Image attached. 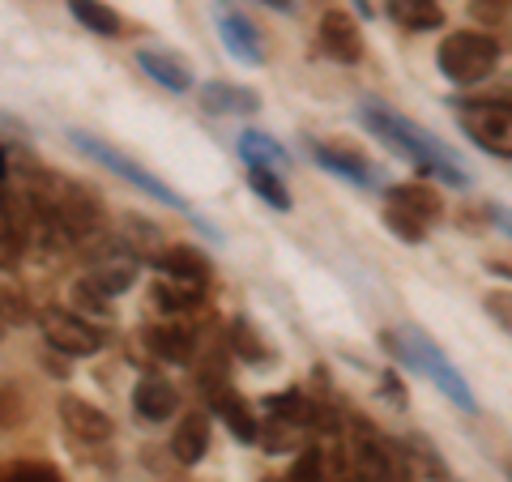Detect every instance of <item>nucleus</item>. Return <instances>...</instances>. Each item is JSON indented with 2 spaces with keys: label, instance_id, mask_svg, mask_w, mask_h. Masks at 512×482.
Wrapping results in <instances>:
<instances>
[{
  "label": "nucleus",
  "instance_id": "nucleus-30",
  "mask_svg": "<svg viewBox=\"0 0 512 482\" xmlns=\"http://www.w3.org/2000/svg\"><path fill=\"white\" fill-rule=\"evenodd\" d=\"M325 478V465H320V448H303V453L295 457L291 474H286V482H320Z\"/></svg>",
  "mask_w": 512,
  "mask_h": 482
},
{
  "label": "nucleus",
  "instance_id": "nucleus-10",
  "mask_svg": "<svg viewBox=\"0 0 512 482\" xmlns=\"http://www.w3.org/2000/svg\"><path fill=\"white\" fill-rule=\"evenodd\" d=\"M320 52L338 64H359L363 60V35L359 22L346 9H325L320 13Z\"/></svg>",
  "mask_w": 512,
  "mask_h": 482
},
{
  "label": "nucleus",
  "instance_id": "nucleus-22",
  "mask_svg": "<svg viewBox=\"0 0 512 482\" xmlns=\"http://www.w3.org/2000/svg\"><path fill=\"white\" fill-rule=\"evenodd\" d=\"M150 337V350L158 359H167V363H188L192 359V350H197V337H192L188 325H158L146 333Z\"/></svg>",
  "mask_w": 512,
  "mask_h": 482
},
{
  "label": "nucleus",
  "instance_id": "nucleus-15",
  "mask_svg": "<svg viewBox=\"0 0 512 482\" xmlns=\"http://www.w3.org/2000/svg\"><path fill=\"white\" fill-rule=\"evenodd\" d=\"M171 453H175V461H180V465H201L205 453H210V414L188 410L184 419L175 423Z\"/></svg>",
  "mask_w": 512,
  "mask_h": 482
},
{
  "label": "nucleus",
  "instance_id": "nucleus-35",
  "mask_svg": "<svg viewBox=\"0 0 512 482\" xmlns=\"http://www.w3.org/2000/svg\"><path fill=\"white\" fill-rule=\"evenodd\" d=\"M380 380H384V397H393L397 406H406V389H402V384H397V376H393V372H384Z\"/></svg>",
  "mask_w": 512,
  "mask_h": 482
},
{
  "label": "nucleus",
  "instance_id": "nucleus-16",
  "mask_svg": "<svg viewBox=\"0 0 512 482\" xmlns=\"http://www.w3.org/2000/svg\"><path fill=\"white\" fill-rule=\"evenodd\" d=\"M137 64L146 69L150 82H158V86L171 90V94H188V90H192V69H188L180 56L163 52V47H141Z\"/></svg>",
  "mask_w": 512,
  "mask_h": 482
},
{
  "label": "nucleus",
  "instance_id": "nucleus-14",
  "mask_svg": "<svg viewBox=\"0 0 512 482\" xmlns=\"http://www.w3.org/2000/svg\"><path fill=\"white\" fill-rule=\"evenodd\" d=\"M133 410L141 414L146 423H167L171 414H180V393L167 376H141L137 389H133Z\"/></svg>",
  "mask_w": 512,
  "mask_h": 482
},
{
  "label": "nucleus",
  "instance_id": "nucleus-37",
  "mask_svg": "<svg viewBox=\"0 0 512 482\" xmlns=\"http://www.w3.org/2000/svg\"><path fill=\"white\" fill-rule=\"evenodd\" d=\"M504 470H508V478H512V461H508V465H504Z\"/></svg>",
  "mask_w": 512,
  "mask_h": 482
},
{
  "label": "nucleus",
  "instance_id": "nucleus-8",
  "mask_svg": "<svg viewBox=\"0 0 512 482\" xmlns=\"http://www.w3.org/2000/svg\"><path fill=\"white\" fill-rule=\"evenodd\" d=\"M137 269H141V261L133 252H128L120 239H111V244H103V248H94V256H90V273L86 278L99 286V291L111 299V295H124L128 286L137 282Z\"/></svg>",
  "mask_w": 512,
  "mask_h": 482
},
{
  "label": "nucleus",
  "instance_id": "nucleus-20",
  "mask_svg": "<svg viewBox=\"0 0 512 482\" xmlns=\"http://www.w3.org/2000/svg\"><path fill=\"white\" fill-rule=\"evenodd\" d=\"M158 273H167V278H184V282H197V286H210L214 278V265L205 261V256L197 248H188V244H171L163 248V256H158Z\"/></svg>",
  "mask_w": 512,
  "mask_h": 482
},
{
  "label": "nucleus",
  "instance_id": "nucleus-5",
  "mask_svg": "<svg viewBox=\"0 0 512 482\" xmlns=\"http://www.w3.org/2000/svg\"><path fill=\"white\" fill-rule=\"evenodd\" d=\"M457 124L478 150L512 158V103L504 99H457Z\"/></svg>",
  "mask_w": 512,
  "mask_h": 482
},
{
  "label": "nucleus",
  "instance_id": "nucleus-28",
  "mask_svg": "<svg viewBox=\"0 0 512 482\" xmlns=\"http://www.w3.org/2000/svg\"><path fill=\"white\" fill-rule=\"evenodd\" d=\"M73 312H86V316H111V299L94 286L90 278L73 282Z\"/></svg>",
  "mask_w": 512,
  "mask_h": 482
},
{
  "label": "nucleus",
  "instance_id": "nucleus-7",
  "mask_svg": "<svg viewBox=\"0 0 512 482\" xmlns=\"http://www.w3.org/2000/svg\"><path fill=\"white\" fill-rule=\"evenodd\" d=\"M308 154H312L316 167H325L329 175H338L342 184H355L363 192H376L380 188V167L359 146H346V141H338V137H325V141L312 137L308 141Z\"/></svg>",
  "mask_w": 512,
  "mask_h": 482
},
{
  "label": "nucleus",
  "instance_id": "nucleus-26",
  "mask_svg": "<svg viewBox=\"0 0 512 482\" xmlns=\"http://www.w3.org/2000/svg\"><path fill=\"white\" fill-rule=\"evenodd\" d=\"M231 346H235V355L244 363H256V367L274 363V346H269L265 337L248 325V320H235V325H231Z\"/></svg>",
  "mask_w": 512,
  "mask_h": 482
},
{
  "label": "nucleus",
  "instance_id": "nucleus-11",
  "mask_svg": "<svg viewBox=\"0 0 512 482\" xmlns=\"http://www.w3.org/2000/svg\"><path fill=\"white\" fill-rule=\"evenodd\" d=\"M389 210L414 218L423 231H431L444 218V197L427 180H410V184H393L389 188Z\"/></svg>",
  "mask_w": 512,
  "mask_h": 482
},
{
  "label": "nucleus",
  "instance_id": "nucleus-2",
  "mask_svg": "<svg viewBox=\"0 0 512 482\" xmlns=\"http://www.w3.org/2000/svg\"><path fill=\"white\" fill-rule=\"evenodd\" d=\"M380 346L389 350L393 359H402L406 367H414V372H423L461 414H478L474 389L466 384V376L453 367V359L436 346V337H427L423 329H402V333H380Z\"/></svg>",
  "mask_w": 512,
  "mask_h": 482
},
{
  "label": "nucleus",
  "instance_id": "nucleus-31",
  "mask_svg": "<svg viewBox=\"0 0 512 482\" xmlns=\"http://www.w3.org/2000/svg\"><path fill=\"white\" fill-rule=\"evenodd\" d=\"M384 227H389L397 239H406L410 248H414V244H423V239H427V231L419 227V222L406 218V214H397V210H384Z\"/></svg>",
  "mask_w": 512,
  "mask_h": 482
},
{
  "label": "nucleus",
  "instance_id": "nucleus-36",
  "mask_svg": "<svg viewBox=\"0 0 512 482\" xmlns=\"http://www.w3.org/2000/svg\"><path fill=\"white\" fill-rule=\"evenodd\" d=\"M261 5H269L274 13H295V0H261Z\"/></svg>",
  "mask_w": 512,
  "mask_h": 482
},
{
  "label": "nucleus",
  "instance_id": "nucleus-34",
  "mask_svg": "<svg viewBox=\"0 0 512 482\" xmlns=\"http://www.w3.org/2000/svg\"><path fill=\"white\" fill-rule=\"evenodd\" d=\"M487 218H491V227H500L512 239V210L508 205H487Z\"/></svg>",
  "mask_w": 512,
  "mask_h": 482
},
{
  "label": "nucleus",
  "instance_id": "nucleus-1",
  "mask_svg": "<svg viewBox=\"0 0 512 482\" xmlns=\"http://www.w3.org/2000/svg\"><path fill=\"white\" fill-rule=\"evenodd\" d=\"M359 120H363L367 133L380 137L393 154L410 158V163L419 167L423 175H436V180L453 184V188H470V171H466V163H461V158L448 150L436 133H427L423 124L406 120L402 111L384 107V103H376V99H363V103H359Z\"/></svg>",
  "mask_w": 512,
  "mask_h": 482
},
{
  "label": "nucleus",
  "instance_id": "nucleus-9",
  "mask_svg": "<svg viewBox=\"0 0 512 482\" xmlns=\"http://www.w3.org/2000/svg\"><path fill=\"white\" fill-rule=\"evenodd\" d=\"M214 13V26H218V35H222V47L239 60V64H261L265 60V47H261V30H256L244 13H239L235 5H218L210 9Z\"/></svg>",
  "mask_w": 512,
  "mask_h": 482
},
{
  "label": "nucleus",
  "instance_id": "nucleus-17",
  "mask_svg": "<svg viewBox=\"0 0 512 482\" xmlns=\"http://www.w3.org/2000/svg\"><path fill=\"white\" fill-rule=\"evenodd\" d=\"M205 295H210V286H197V282H184V278H167V273H158L154 291H150V299L167 316H188V312L205 308Z\"/></svg>",
  "mask_w": 512,
  "mask_h": 482
},
{
  "label": "nucleus",
  "instance_id": "nucleus-21",
  "mask_svg": "<svg viewBox=\"0 0 512 482\" xmlns=\"http://www.w3.org/2000/svg\"><path fill=\"white\" fill-rule=\"evenodd\" d=\"M261 410H265L274 423H286V427H312V419H316V406H312V401L303 397L299 389L261 397Z\"/></svg>",
  "mask_w": 512,
  "mask_h": 482
},
{
  "label": "nucleus",
  "instance_id": "nucleus-33",
  "mask_svg": "<svg viewBox=\"0 0 512 482\" xmlns=\"http://www.w3.org/2000/svg\"><path fill=\"white\" fill-rule=\"evenodd\" d=\"M0 316L5 320H30V308H26V299L22 295H13V291H0Z\"/></svg>",
  "mask_w": 512,
  "mask_h": 482
},
{
  "label": "nucleus",
  "instance_id": "nucleus-12",
  "mask_svg": "<svg viewBox=\"0 0 512 482\" xmlns=\"http://www.w3.org/2000/svg\"><path fill=\"white\" fill-rule=\"evenodd\" d=\"M60 423L64 431H69L73 440H82V444H99L111 436V419L94 406V401L86 397H73V393H64L60 397Z\"/></svg>",
  "mask_w": 512,
  "mask_h": 482
},
{
  "label": "nucleus",
  "instance_id": "nucleus-23",
  "mask_svg": "<svg viewBox=\"0 0 512 482\" xmlns=\"http://www.w3.org/2000/svg\"><path fill=\"white\" fill-rule=\"evenodd\" d=\"M120 244H124L128 252H133L137 261L158 265V256H163V231L150 227V222H141V218H128V222H124Z\"/></svg>",
  "mask_w": 512,
  "mask_h": 482
},
{
  "label": "nucleus",
  "instance_id": "nucleus-25",
  "mask_svg": "<svg viewBox=\"0 0 512 482\" xmlns=\"http://www.w3.org/2000/svg\"><path fill=\"white\" fill-rule=\"evenodd\" d=\"M248 188L269 205V210L291 214V188L282 184L278 171H269V167H248Z\"/></svg>",
  "mask_w": 512,
  "mask_h": 482
},
{
  "label": "nucleus",
  "instance_id": "nucleus-4",
  "mask_svg": "<svg viewBox=\"0 0 512 482\" xmlns=\"http://www.w3.org/2000/svg\"><path fill=\"white\" fill-rule=\"evenodd\" d=\"M69 137H73V146L82 150L86 158H94V163H99V167H107V171H116L120 180H128V184H133L137 192H146L150 201L167 205V210H175V214H188L192 222H201V218H197V210H192V205L180 197V192H175V188H167V184L158 180V175H150L146 167H137V163H133V158H128V154H120V150L103 146V141H99V137H90V133H69ZM201 227H205V222H201ZM205 231L214 235V227H205Z\"/></svg>",
  "mask_w": 512,
  "mask_h": 482
},
{
  "label": "nucleus",
  "instance_id": "nucleus-32",
  "mask_svg": "<svg viewBox=\"0 0 512 482\" xmlns=\"http://www.w3.org/2000/svg\"><path fill=\"white\" fill-rule=\"evenodd\" d=\"M483 308H487V316L495 320V325H504L512 333V291H491L483 299Z\"/></svg>",
  "mask_w": 512,
  "mask_h": 482
},
{
  "label": "nucleus",
  "instance_id": "nucleus-3",
  "mask_svg": "<svg viewBox=\"0 0 512 482\" xmlns=\"http://www.w3.org/2000/svg\"><path fill=\"white\" fill-rule=\"evenodd\" d=\"M436 69L444 73V82H453L461 90L483 86L500 69V43L487 30H453L436 47Z\"/></svg>",
  "mask_w": 512,
  "mask_h": 482
},
{
  "label": "nucleus",
  "instance_id": "nucleus-29",
  "mask_svg": "<svg viewBox=\"0 0 512 482\" xmlns=\"http://www.w3.org/2000/svg\"><path fill=\"white\" fill-rule=\"evenodd\" d=\"M0 482H64L47 461H18L0 470Z\"/></svg>",
  "mask_w": 512,
  "mask_h": 482
},
{
  "label": "nucleus",
  "instance_id": "nucleus-19",
  "mask_svg": "<svg viewBox=\"0 0 512 482\" xmlns=\"http://www.w3.org/2000/svg\"><path fill=\"white\" fill-rule=\"evenodd\" d=\"M239 158H244L248 167H269L278 175L291 167V150H286L282 141H274L269 133H261V128H244V133H239Z\"/></svg>",
  "mask_w": 512,
  "mask_h": 482
},
{
  "label": "nucleus",
  "instance_id": "nucleus-27",
  "mask_svg": "<svg viewBox=\"0 0 512 482\" xmlns=\"http://www.w3.org/2000/svg\"><path fill=\"white\" fill-rule=\"evenodd\" d=\"M402 461H414V470H419V474H431V482H453V478H448L444 457L436 453V444L423 440V436H414V440H410V448H406V457H402Z\"/></svg>",
  "mask_w": 512,
  "mask_h": 482
},
{
  "label": "nucleus",
  "instance_id": "nucleus-18",
  "mask_svg": "<svg viewBox=\"0 0 512 482\" xmlns=\"http://www.w3.org/2000/svg\"><path fill=\"white\" fill-rule=\"evenodd\" d=\"M201 107L210 116H252L261 107V94L248 86H235V82H210V86H201Z\"/></svg>",
  "mask_w": 512,
  "mask_h": 482
},
{
  "label": "nucleus",
  "instance_id": "nucleus-24",
  "mask_svg": "<svg viewBox=\"0 0 512 482\" xmlns=\"http://www.w3.org/2000/svg\"><path fill=\"white\" fill-rule=\"evenodd\" d=\"M69 13L86 30H94V35H120V30H124L120 13L111 5H103V0H69Z\"/></svg>",
  "mask_w": 512,
  "mask_h": 482
},
{
  "label": "nucleus",
  "instance_id": "nucleus-6",
  "mask_svg": "<svg viewBox=\"0 0 512 482\" xmlns=\"http://www.w3.org/2000/svg\"><path fill=\"white\" fill-rule=\"evenodd\" d=\"M39 329L47 337V346L60 350V355H69V359H90L107 346V329H99L94 320H86L73 308H43Z\"/></svg>",
  "mask_w": 512,
  "mask_h": 482
},
{
  "label": "nucleus",
  "instance_id": "nucleus-13",
  "mask_svg": "<svg viewBox=\"0 0 512 482\" xmlns=\"http://www.w3.org/2000/svg\"><path fill=\"white\" fill-rule=\"evenodd\" d=\"M210 410L218 414L222 427H227L239 444H256V436H261V419H256L252 406L231 389V384H218V389H210Z\"/></svg>",
  "mask_w": 512,
  "mask_h": 482
}]
</instances>
